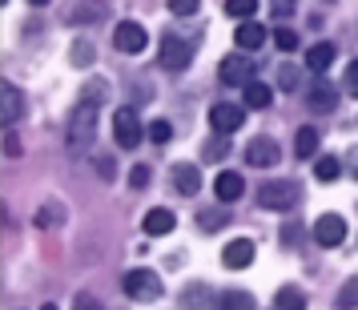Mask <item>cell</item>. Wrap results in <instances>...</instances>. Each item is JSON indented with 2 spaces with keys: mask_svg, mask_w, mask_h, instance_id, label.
<instances>
[{
  "mask_svg": "<svg viewBox=\"0 0 358 310\" xmlns=\"http://www.w3.org/2000/svg\"><path fill=\"white\" fill-rule=\"evenodd\" d=\"M93 137H97V105L81 101V105L73 109V117H69V133H65L69 153H89Z\"/></svg>",
  "mask_w": 358,
  "mask_h": 310,
  "instance_id": "cell-1",
  "label": "cell"
},
{
  "mask_svg": "<svg viewBox=\"0 0 358 310\" xmlns=\"http://www.w3.org/2000/svg\"><path fill=\"white\" fill-rule=\"evenodd\" d=\"M145 133L149 129H141V117H137V109H133V105H121V109L113 113V141L121 149H137Z\"/></svg>",
  "mask_w": 358,
  "mask_h": 310,
  "instance_id": "cell-2",
  "label": "cell"
},
{
  "mask_svg": "<svg viewBox=\"0 0 358 310\" xmlns=\"http://www.w3.org/2000/svg\"><path fill=\"white\" fill-rule=\"evenodd\" d=\"M298 197H302L298 181H266L258 190V206L262 210H290V206H298Z\"/></svg>",
  "mask_w": 358,
  "mask_h": 310,
  "instance_id": "cell-3",
  "label": "cell"
},
{
  "mask_svg": "<svg viewBox=\"0 0 358 310\" xmlns=\"http://www.w3.org/2000/svg\"><path fill=\"white\" fill-rule=\"evenodd\" d=\"M121 286L129 294L133 302H157L162 298V278L153 274V270H129V274L121 278Z\"/></svg>",
  "mask_w": 358,
  "mask_h": 310,
  "instance_id": "cell-4",
  "label": "cell"
},
{
  "mask_svg": "<svg viewBox=\"0 0 358 310\" xmlns=\"http://www.w3.org/2000/svg\"><path fill=\"white\" fill-rule=\"evenodd\" d=\"M217 77L226 85H250V81H258V61H250L245 52H229L226 61L217 65Z\"/></svg>",
  "mask_w": 358,
  "mask_h": 310,
  "instance_id": "cell-5",
  "label": "cell"
},
{
  "mask_svg": "<svg viewBox=\"0 0 358 310\" xmlns=\"http://www.w3.org/2000/svg\"><path fill=\"white\" fill-rule=\"evenodd\" d=\"M157 57H162V69H169V73H181V69L194 61V41H181V36L165 33Z\"/></svg>",
  "mask_w": 358,
  "mask_h": 310,
  "instance_id": "cell-6",
  "label": "cell"
},
{
  "mask_svg": "<svg viewBox=\"0 0 358 310\" xmlns=\"http://www.w3.org/2000/svg\"><path fill=\"white\" fill-rule=\"evenodd\" d=\"M210 125H213V133L234 137V133L245 125V109H242V105H229V101H217V105L210 109Z\"/></svg>",
  "mask_w": 358,
  "mask_h": 310,
  "instance_id": "cell-7",
  "label": "cell"
},
{
  "mask_svg": "<svg viewBox=\"0 0 358 310\" xmlns=\"http://www.w3.org/2000/svg\"><path fill=\"white\" fill-rule=\"evenodd\" d=\"M113 45L121 52H133V57H137V52L149 45V33L137 24V20H121V24L113 29Z\"/></svg>",
  "mask_w": 358,
  "mask_h": 310,
  "instance_id": "cell-8",
  "label": "cell"
},
{
  "mask_svg": "<svg viewBox=\"0 0 358 310\" xmlns=\"http://www.w3.org/2000/svg\"><path fill=\"white\" fill-rule=\"evenodd\" d=\"M342 238H346V222L338 213H322L314 222V242L318 246H342Z\"/></svg>",
  "mask_w": 358,
  "mask_h": 310,
  "instance_id": "cell-9",
  "label": "cell"
},
{
  "mask_svg": "<svg viewBox=\"0 0 358 310\" xmlns=\"http://www.w3.org/2000/svg\"><path fill=\"white\" fill-rule=\"evenodd\" d=\"M105 17H109V4H105V0H77L65 13L69 24H97V20H105Z\"/></svg>",
  "mask_w": 358,
  "mask_h": 310,
  "instance_id": "cell-10",
  "label": "cell"
},
{
  "mask_svg": "<svg viewBox=\"0 0 358 310\" xmlns=\"http://www.w3.org/2000/svg\"><path fill=\"white\" fill-rule=\"evenodd\" d=\"M213 194H217V202H238V197L245 194V178L238 174V169H222L217 174V181H213Z\"/></svg>",
  "mask_w": 358,
  "mask_h": 310,
  "instance_id": "cell-11",
  "label": "cell"
},
{
  "mask_svg": "<svg viewBox=\"0 0 358 310\" xmlns=\"http://www.w3.org/2000/svg\"><path fill=\"white\" fill-rule=\"evenodd\" d=\"M20 113H24V97H20L17 85L4 81V89H0V117H4V129H13L20 121Z\"/></svg>",
  "mask_w": 358,
  "mask_h": 310,
  "instance_id": "cell-12",
  "label": "cell"
},
{
  "mask_svg": "<svg viewBox=\"0 0 358 310\" xmlns=\"http://www.w3.org/2000/svg\"><path fill=\"white\" fill-rule=\"evenodd\" d=\"M278 157H282V149H278V141L274 137H254V141H250V146H245V162L250 165H274Z\"/></svg>",
  "mask_w": 358,
  "mask_h": 310,
  "instance_id": "cell-13",
  "label": "cell"
},
{
  "mask_svg": "<svg viewBox=\"0 0 358 310\" xmlns=\"http://www.w3.org/2000/svg\"><path fill=\"white\" fill-rule=\"evenodd\" d=\"M173 190H178L181 197H194L197 190H201V169H197L194 162H181V165H173Z\"/></svg>",
  "mask_w": 358,
  "mask_h": 310,
  "instance_id": "cell-14",
  "label": "cell"
},
{
  "mask_svg": "<svg viewBox=\"0 0 358 310\" xmlns=\"http://www.w3.org/2000/svg\"><path fill=\"white\" fill-rule=\"evenodd\" d=\"M250 262H254V242H250V238H234V242L222 250V266H226V270H245Z\"/></svg>",
  "mask_w": 358,
  "mask_h": 310,
  "instance_id": "cell-15",
  "label": "cell"
},
{
  "mask_svg": "<svg viewBox=\"0 0 358 310\" xmlns=\"http://www.w3.org/2000/svg\"><path fill=\"white\" fill-rule=\"evenodd\" d=\"M306 105L310 109H318V113H330V109H334V105H338V89H334V85L326 81V77H318V81L310 85V93H306Z\"/></svg>",
  "mask_w": 358,
  "mask_h": 310,
  "instance_id": "cell-16",
  "label": "cell"
},
{
  "mask_svg": "<svg viewBox=\"0 0 358 310\" xmlns=\"http://www.w3.org/2000/svg\"><path fill=\"white\" fill-rule=\"evenodd\" d=\"M334 57H338V49H334L330 41H318V45H310V52H306V69L318 73V77H326V69L334 65Z\"/></svg>",
  "mask_w": 358,
  "mask_h": 310,
  "instance_id": "cell-17",
  "label": "cell"
},
{
  "mask_svg": "<svg viewBox=\"0 0 358 310\" xmlns=\"http://www.w3.org/2000/svg\"><path fill=\"white\" fill-rule=\"evenodd\" d=\"M145 234L149 238H162V234H169V230L178 226V218H173V210H165V206H153V210L145 213Z\"/></svg>",
  "mask_w": 358,
  "mask_h": 310,
  "instance_id": "cell-18",
  "label": "cell"
},
{
  "mask_svg": "<svg viewBox=\"0 0 358 310\" xmlns=\"http://www.w3.org/2000/svg\"><path fill=\"white\" fill-rule=\"evenodd\" d=\"M266 29H262V24H254V20H242V29H238V33H234V41H238V49L242 52H254V49H262V45H266Z\"/></svg>",
  "mask_w": 358,
  "mask_h": 310,
  "instance_id": "cell-19",
  "label": "cell"
},
{
  "mask_svg": "<svg viewBox=\"0 0 358 310\" xmlns=\"http://www.w3.org/2000/svg\"><path fill=\"white\" fill-rule=\"evenodd\" d=\"M242 101H245V109H270V105H274V89L266 81H250Z\"/></svg>",
  "mask_w": 358,
  "mask_h": 310,
  "instance_id": "cell-20",
  "label": "cell"
},
{
  "mask_svg": "<svg viewBox=\"0 0 358 310\" xmlns=\"http://www.w3.org/2000/svg\"><path fill=\"white\" fill-rule=\"evenodd\" d=\"M294 157H318V129L314 125H302L298 137H294Z\"/></svg>",
  "mask_w": 358,
  "mask_h": 310,
  "instance_id": "cell-21",
  "label": "cell"
},
{
  "mask_svg": "<svg viewBox=\"0 0 358 310\" xmlns=\"http://www.w3.org/2000/svg\"><path fill=\"white\" fill-rule=\"evenodd\" d=\"M213 310H258V302H254V294H245V290H226L213 302Z\"/></svg>",
  "mask_w": 358,
  "mask_h": 310,
  "instance_id": "cell-22",
  "label": "cell"
},
{
  "mask_svg": "<svg viewBox=\"0 0 358 310\" xmlns=\"http://www.w3.org/2000/svg\"><path fill=\"white\" fill-rule=\"evenodd\" d=\"M274 302H278V310H306V294L298 290V286H282Z\"/></svg>",
  "mask_w": 358,
  "mask_h": 310,
  "instance_id": "cell-23",
  "label": "cell"
},
{
  "mask_svg": "<svg viewBox=\"0 0 358 310\" xmlns=\"http://www.w3.org/2000/svg\"><path fill=\"white\" fill-rule=\"evenodd\" d=\"M226 153H229V137L226 133H213L210 141L201 146V157H206V162H222Z\"/></svg>",
  "mask_w": 358,
  "mask_h": 310,
  "instance_id": "cell-24",
  "label": "cell"
},
{
  "mask_svg": "<svg viewBox=\"0 0 358 310\" xmlns=\"http://www.w3.org/2000/svg\"><path fill=\"white\" fill-rule=\"evenodd\" d=\"M226 222H229V213H226V210H201V213H197V226L206 230V234H217V230L226 226Z\"/></svg>",
  "mask_w": 358,
  "mask_h": 310,
  "instance_id": "cell-25",
  "label": "cell"
},
{
  "mask_svg": "<svg viewBox=\"0 0 358 310\" xmlns=\"http://www.w3.org/2000/svg\"><path fill=\"white\" fill-rule=\"evenodd\" d=\"M149 141H153V146H169V141H173V125H169L165 117L149 121Z\"/></svg>",
  "mask_w": 358,
  "mask_h": 310,
  "instance_id": "cell-26",
  "label": "cell"
},
{
  "mask_svg": "<svg viewBox=\"0 0 358 310\" xmlns=\"http://www.w3.org/2000/svg\"><path fill=\"white\" fill-rule=\"evenodd\" d=\"M338 174H342L338 157H318V162H314V178H318V181H334Z\"/></svg>",
  "mask_w": 358,
  "mask_h": 310,
  "instance_id": "cell-27",
  "label": "cell"
},
{
  "mask_svg": "<svg viewBox=\"0 0 358 310\" xmlns=\"http://www.w3.org/2000/svg\"><path fill=\"white\" fill-rule=\"evenodd\" d=\"M254 13H258V0H226V17L250 20Z\"/></svg>",
  "mask_w": 358,
  "mask_h": 310,
  "instance_id": "cell-28",
  "label": "cell"
},
{
  "mask_svg": "<svg viewBox=\"0 0 358 310\" xmlns=\"http://www.w3.org/2000/svg\"><path fill=\"white\" fill-rule=\"evenodd\" d=\"M81 93H85L81 101H89V105H105V97H109V85H105V81H89Z\"/></svg>",
  "mask_w": 358,
  "mask_h": 310,
  "instance_id": "cell-29",
  "label": "cell"
},
{
  "mask_svg": "<svg viewBox=\"0 0 358 310\" xmlns=\"http://www.w3.org/2000/svg\"><path fill=\"white\" fill-rule=\"evenodd\" d=\"M181 302H185L189 310H201L206 302H210V290H206V286H189V290L181 294Z\"/></svg>",
  "mask_w": 358,
  "mask_h": 310,
  "instance_id": "cell-30",
  "label": "cell"
},
{
  "mask_svg": "<svg viewBox=\"0 0 358 310\" xmlns=\"http://www.w3.org/2000/svg\"><path fill=\"white\" fill-rule=\"evenodd\" d=\"M274 45L282 52H294L298 49V29H274Z\"/></svg>",
  "mask_w": 358,
  "mask_h": 310,
  "instance_id": "cell-31",
  "label": "cell"
},
{
  "mask_svg": "<svg viewBox=\"0 0 358 310\" xmlns=\"http://www.w3.org/2000/svg\"><path fill=\"white\" fill-rule=\"evenodd\" d=\"M61 218H65V210H61V206H57V202H52V206H45V210L36 213V226L52 230V226H57V222H61Z\"/></svg>",
  "mask_w": 358,
  "mask_h": 310,
  "instance_id": "cell-32",
  "label": "cell"
},
{
  "mask_svg": "<svg viewBox=\"0 0 358 310\" xmlns=\"http://www.w3.org/2000/svg\"><path fill=\"white\" fill-rule=\"evenodd\" d=\"M338 307H346V310L358 307V278H350V282L338 290Z\"/></svg>",
  "mask_w": 358,
  "mask_h": 310,
  "instance_id": "cell-33",
  "label": "cell"
},
{
  "mask_svg": "<svg viewBox=\"0 0 358 310\" xmlns=\"http://www.w3.org/2000/svg\"><path fill=\"white\" fill-rule=\"evenodd\" d=\"M298 81H302V73H298L294 65L278 69V85H282V89H290V93H294V89H298Z\"/></svg>",
  "mask_w": 358,
  "mask_h": 310,
  "instance_id": "cell-34",
  "label": "cell"
},
{
  "mask_svg": "<svg viewBox=\"0 0 358 310\" xmlns=\"http://www.w3.org/2000/svg\"><path fill=\"white\" fill-rule=\"evenodd\" d=\"M73 65H93V45H89V41H77V45H73Z\"/></svg>",
  "mask_w": 358,
  "mask_h": 310,
  "instance_id": "cell-35",
  "label": "cell"
},
{
  "mask_svg": "<svg viewBox=\"0 0 358 310\" xmlns=\"http://www.w3.org/2000/svg\"><path fill=\"white\" fill-rule=\"evenodd\" d=\"M197 8H201V0H169V13L173 17H194Z\"/></svg>",
  "mask_w": 358,
  "mask_h": 310,
  "instance_id": "cell-36",
  "label": "cell"
},
{
  "mask_svg": "<svg viewBox=\"0 0 358 310\" xmlns=\"http://www.w3.org/2000/svg\"><path fill=\"white\" fill-rule=\"evenodd\" d=\"M149 178H153V174H149V165H133V169H129V185H133V190H145Z\"/></svg>",
  "mask_w": 358,
  "mask_h": 310,
  "instance_id": "cell-37",
  "label": "cell"
},
{
  "mask_svg": "<svg viewBox=\"0 0 358 310\" xmlns=\"http://www.w3.org/2000/svg\"><path fill=\"white\" fill-rule=\"evenodd\" d=\"M294 8H298V0H270V13H274L278 20H286Z\"/></svg>",
  "mask_w": 358,
  "mask_h": 310,
  "instance_id": "cell-38",
  "label": "cell"
},
{
  "mask_svg": "<svg viewBox=\"0 0 358 310\" xmlns=\"http://www.w3.org/2000/svg\"><path fill=\"white\" fill-rule=\"evenodd\" d=\"M73 310H105V307H101L93 294H77V307H73Z\"/></svg>",
  "mask_w": 358,
  "mask_h": 310,
  "instance_id": "cell-39",
  "label": "cell"
},
{
  "mask_svg": "<svg viewBox=\"0 0 358 310\" xmlns=\"http://www.w3.org/2000/svg\"><path fill=\"white\" fill-rule=\"evenodd\" d=\"M97 174H101L105 181L113 178V157H109V153H101V157H97Z\"/></svg>",
  "mask_w": 358,
  "mask_h": 310,
  "instance_id": "cell-40",
  "label": "cell"
},
{
  "mask_svg": "<svg viewBox=\"0 0 358 310\" xmlns=\"http://www.w3.org/2000/svg\"><path fill=\"white\" fill-rule=\"evenodd\" d=\"M346 89H350V93H358V57L350 61V69H346Z\"/></svg>",
  "mask_w": 358,
  "mask_h": 310,
  "instance_id": "cell-41",
  "label": "cell"
},
{
  "mask_svg": "<svg viewBox=\"0 0 358 310\" xmlns=\"http://www.w3.org/2000/svg\"><path fill=\"white\" fill-rule=\"evenodd\" d=\"M4 149H8L13 157H20V141H17V133L13 129H4Z\"/></svg>",
  "mask_w": 358,
  "mask_h": 310,
  "instance_id": "cell-42",
  "label": "cell"
},
{
  "mask_svg": "<svg viewBox=\"0 0 358 310\" xmlns=\"http://www.w3.org/2000/svg\"><path fill=\"white\" fill-rule=\"evenodd\" d=\"M298 238H302V230H298V226H286V230H282V242H286V246L298 242Z\"/></svg>",
  "mask_w": 358,
  "mask_h": 310,
  "instance_id": "cell-43",
  "label": "cell"
},
{
  "mask_svg": "<svg viewBox=\"0 0 358 310\" xmlns=\"http://www.w3.org/2000/svg\"><path fill=\"white\" fill-rule=\"evenodd\" d=\"M346 157H350V174H355V178H358V149H350Z\"/></svg>",
  "mask_w": 358,
  "mask_h": 310,
  "instance_id": "cell-44",
  "label": "cell"
},
{
  "mask_svg": "<svg viewBox=\"0 0 358 310\" xmlns=\"http://www.w3.org/2000/svg\"><path fill=\"white\" fill-rule=\"evenodd\" d=\"M29 4H49V0H29Z\"/></svg>",
  "mask_w": 358,
  "mask_h": 310,
  "instance_id": "cell-45",
  "label": "cell"
},
{
  "mask_svg": "<svg viewBox=\"0 0 358 310\" xmlns=\"http://www.w3.org/2000/svg\"><path fill=\"white\" fill-rule=\"evenodd\" d=\"M41 310H57V307H52V302H49V307H41Z\"/></svg>",
  "mask_w": 358,
  "mask_h": 310,
  "instance_id": "cell-46",
  "label": "cell"
}]
</instances>
